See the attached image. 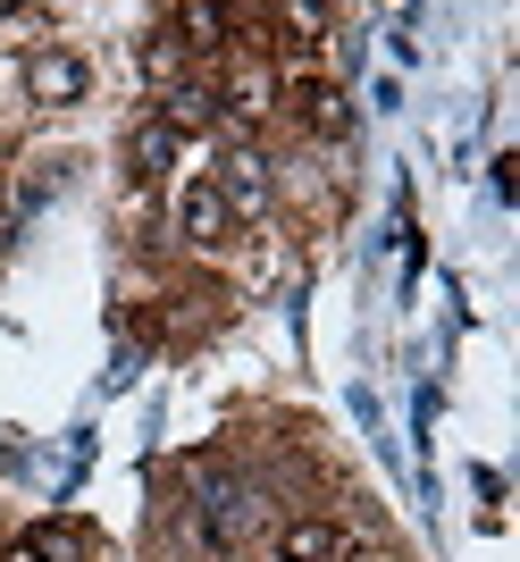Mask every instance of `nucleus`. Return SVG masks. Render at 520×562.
I'll use <instances>...</instances> for the list:
<instances>
[{
    "label": "nucleus",
    "instance_id": "nucleus-3",
    "mask_svg": "<svg viewBox=\"0 0 520 562\" xmlns=\"http://www.w3.org/2000/svg\"><path fill=\"white\" fill-rule=\"evenodd\" d=\"M177 235H185V244H202V252H218V244L236 235V211L218 202V186H211V177H193V186L177 193Z\"/></svg>",
    "mask_w": 520,
    "mask_h": 562
},
{
    "label": "nucleus",
    "instance_id": "nucleus-7",
    "mask_svg": "<svg viewBox=\"0 0 520 562\" xmlns=\"http://www.w3.org/2000/svg\"><path fill=\"white\" fill-rule=\"evenodd\" d=\"M278 554L285 562H336V554H344V538H336L328 520H285V529H278Z\"/></svg>",
    "mask_w": 520,
    "mask_h": 562
},
{
    "label": "nucleus",
    "instance_id": "nucleus-6",
    "mask_svg": "<svg viewBox=\"0 0 520 562\" xmlns=\"http://www.w3.org/2000/svg\"><path fill=\"white\" fill-rule=\"evenodd\" d=\"M9 554H18V562H84V529H76V520H43V529L18 538Z\"/></svg>",
    "mask_w": 520,
    "mask_h": 562
},
{
    "label": "nucleus",
    "instance_id": "nucleus-4",
    "mask_svg": "<svg viewBox=\"0 0 520 562\" xmlns=\"http://www.w3.org/2000/svg\"><path fill=\"white\" fill-rule=\"evenodd\" d=\"M211 186H218V202H227L236 218H252L260 202H269V160H260L252 143H236V151L218 160V177H211Z\"/></svg>",
    "mask_w": 520,
    "mask_h": 562
},
{
    "label": "nucleus",
    "instance_id": "nucleus-5",
    "mask_svg": "<svg viewBox=\"0 0 520 562\" xmlns=\"http://www.w3.org/2000/svg\"><path fill=\"white\" fill-rule=\"evenodd\" d=\"M160 126H168V135H202V126H218V93H211V85H168V93H160Z\"/></svg>",
    "mask_w": 520,
    "mask_h": 562
},
{
    "label": "nucleus",
    "instance_id": "nucleus-1",
    "mask_svg": "<svg viewBox=\"0 0 520 562\" xmlns=\"http://www.w3.org/2000/svg\"><path fill=\"white\" fill-rule=\"evenodd\" d=\"M193 487H202V504H193V513H202V538H211L218 554H236V546L260 529V495L244 487V479H227V470H202Z\"/></svg>",
    "mask_w": 520,
    "mask_h": 562
},
{
    "label": "nucleus",
    "instance_id": "nucleus-8",
    "mask_svg": "<svg viewBox=\"0 0 520 562\" xmlns=\"http://www.w3.org/2000/svg\"><path fill=\"white\" fill-rule=\"evenodd\" d=\"M126 160H135V177H168V160H177V135H168L160 117H143L135 143H126Z\"/></svg>",
    "mask_w": 520,
    "mask_h": 562
},
{
    "label": "nucleus",
    "instance_id": "nucleus-9",
    "mask_svg": "<svg viewBox=\"0 0 520 562\" xmlns=\"http://www.w3.org/2000/svg\"><path fill=\"white\" fill-rule=\"evenodd\" d=\"M294 110H303L310 135H344V101H336V85H294Z\"/></svg>",
    "mask_w": 520,
    "mask_h": 562
},
{
    "label": "nucleus",
    "instance_id": "nucleus-2",
    "mask_svg": "<svg viewBox=\"0 0 520 562\" xmlns=\"http://www.w3.org/2000/svg\"><path fill=\"white\" fill-rule=\"evenodd\" d=\"M84 85H93V68H84L76 50H59V43H43L34 59H25V101H43V110L84 101Z\"/></svg>",
    "mask_w": 520,
    "mask_h": 562
},
{
    "label": "nucleus",
    "instance_id": "nucleus-10",
    "mask_svg": "<svg viewBox=\"0 0 520 562\" xmlns=\"http://www.w3.org/2000/svg\"><path fill=\"white\" fill-rule=\"evenodd\" d=\"M177 68H185V43H177V25H160V34L143 43V76H151V85H177Z\"/></svg>",
    "mask_w": 520,
    "mask_h": 562
}]
</instances>
